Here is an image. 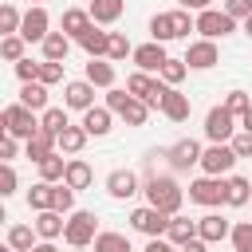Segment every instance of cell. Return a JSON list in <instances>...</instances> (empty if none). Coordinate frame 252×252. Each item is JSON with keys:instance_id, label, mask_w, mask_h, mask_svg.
Returning <instances> with one entry per match:
<instances>
[{"instance_id": "cell-39", "label": "cell", "mask_w": 252, "mask_h": 252, "mask_svg": "<svg viewBox=\"0 0 252 252\" xmlns=\"http://www.w3.org/2000/svg\"><path fill=\"white\" fill-rule=\"evenodd\" d=\"M51 209H59V213H71V209H75V189H71L67 181H59V185L51 189Z\"/></svg>"}, {"instance_id": "cell-21", "label": "cell", "mask_w": 252, "mask_h": 252, "mask_svg": "<svg viewBox=\"0 0 252 252\" xmlns=\"http://www.w3.org/2000/svg\"><path fill=\"white\" fill-rule=\"evenodd\" d=\"M122 8H126V0H91L87 16H91V24H114L122 16Z\"/></svg>"}, {"instance_id": "cell-29", "label": "cell", "mask_w": 252, "mask_h": 252, "mask_svg": "<svg viewBox=\"0 0 252 252\" xmlns=\"http://www.w3.org/2000/svg\"><path fill=\"white\" fill-rule=\"evenodd\" d=\"M35 240H39V236H35V224H12V228H8V244H12L16 252H32Z\"/></svg>"}, {"instance_id": "cell-45", "label": "cell", "mask_w": 252, "mask_h": 252, "mask_svg": "<svg viewBox=\"0 0 252 252\" xmlns=\"http://www.w3.org/2000/svg\"><path fill=\"white\" fill-rule=\"evenodd\" d=\"M16 189H20V177H16V169H12L8 161H0V201H4V197H12Z\"/></svg>"}, {"instance_id": "cell-12", "label": "cell", "mask_w": 252, "mask_h": 252, "mask_svg": "<svg viewBox=\"0 0 252 252\" xmlns=\"http://www.w3.org/2000/svg\"><path fill=\"white\" fill-rule=\"evenodd\" d=\"M106 193H110L114 201H130L134 193H142V189H138V173H130V169H110V173H106Z\"/></svg>"}, {"instance_id": "cell-14", "label": "cell", "mask_w": 252, "mask_h": 252, "mask_svg": "<svg viewBox=\"0 0 252 252\" xmlns=\"http://www.w3.org/2000/svg\"><path fill=\"white\" fill-rule=\"evenodd\" d=\"M158 110L169 118V122H185L189 118V94H181L177 87H165V94H161V102H158Z\"/></svg>"}, {"instance_id": "cell-40", "label": "cell", "mask_w": 252, "mask_h": 252, "mask_svg": "<svg viewBox=\"0 0 252 252\" xmlns=\"http://www.w3.org/2000/svg\"><path fill=\"white\" fill-rule=\"evenodd\" d=\"M169 28H173V39H185L193 32V20H189V8H177L169 12Z\"/></svg>"}, {"instance_id": "cell-56", "label": "cell", "mask_w": 252, "mask_h": 252, "mask_svg": "<svg viewBox=\"0 0 252 252\" xmlns=\"http://www.w3.org/2000/svg\"><path fill=\"white\" fill-rule=\"evenodd\" d=\"M4 220H8V213H4V205H0V224H4Z\"/></svg>"}, {"instance_id": "cell-22", "label": "cell", "mask_w": 252, "mask_h": 252, "mask_svg": "<svg viewBox=\"0 0 252 252\" xmlns=\"http://www.w3.org/2000/svg\"><path fill=\"white\" fill-rule=\"evenodd\" d=\"M87 138H91V134H87L83 126H71V122H67V126L55 134V146H59L63 154H79V150L87 146Z\"/></svg>"}, {"instance_id": "cell-28", "label": "cell", "mask_w": 252, "mask_h": 252, "mask_svg": "<svg viewBox=\"0 0 252 252\" xmlns=\"http://www.w3.org/2000/svg\"><path fill=\"white\" fill-rule=\"evenodd\" d=\"M24 142H28V158H32V161H39L43 154H51V150H55V134H51V130H43V126H39L32 138H24Z\"/></svg>"}, {"instance_id": "cell-20", "label": "cell", "mask_w": 252, "mask_h": 252, "mask_svg": "<svg viewBox=\"0 0 252 252\" xmlns=\"http://www.w3.org/2000/svg\"><path fill=\"white\" fill-rule=\"evenodd\" d=\"M193 236H197V220H189V217H177V213L165 220V240H169V244H189Z\"/></svg>"}, {"instance_id": "cell-30", "label": "cell", "mask_w": 252, "mask_h": 252, "mask_svg": "<svg viewBox=\"0 0 252 252\" xmlns=\"http://www.w3.org/2000/svg\"><path fill=\"white\" fill-rule=\"evenodd\" d=\"M87 28H91V16H87L83 8H67V12H63V35H75V39H79Z\"/></svg>"}, {"instance_id": "cell-25", "label": "cell", "mask_w": 252, "mask_h": 252, "mask_svg": "<svg viewBox=\"0 0 252 252\" xmlns=\"http://www.w3.org/2000/svg\"><path fill=\"white\" fill-rule=\"evenodd\" d=\"M87 83H94V87H114V67H110L102 55H91V63H87Z\"/></svg>"}, {"instance_id": "cell-26", "label": "cell", "mask_w": 252, "mask_h": 252, "mask_svg": "<svg viewBox=\"0 0 252 252\" xmlns=\"http://www.w3.org/2000/svg\"><path fill=\"white\" fill-rule=\"evenodd\" d=\"M39 43H43V59H59V63H63L67 51H71V39H67L63 32H47Z\"/></svg>"}, {"instance_id": "cell-50", "label": "cell", "mask_w": 252, "mask_h": 252, "mask_svg": "<svg viewBox=\"0 0 252 252\" xmlns=\"http://www.w3.org/2000/svg\"><path fill=\"white\" fill-rule=\"evenodd\" d=\"M224 12H228L232 20H244V16L252 12V0H224Z\"/></svg>"}, {"instance_id": "cell-27", "label": "cell", "mask_w": 252, "mask_h": 252, "mask_svg": "<svg viewBox=\"0 0 252 252\" xmlns=\"http://www.w3.org/2000/svg\"><path fill=\"white\" fill-rule=\"evenodd\" d=\"M20 102H24L28 110H43V106H47V87H43L39 79L24 83V87H20Z\"/></svg>"}, {"instance_id": "cell-38", "label": "cell", "mask_w": 252, "mask_h": 252, "mask_svg": "<svg viewBox=\"0 0 252 252\" xmlns=\"http://www.w3.org/2000/svg\"><path fill=\"white\" fill-rule=\"evenodd\" d=\"M158 71H161V83L177 87V83L185 79V71H189V67H185V59H169V55H165V63H161Z\"/></svg>"}, {"instance_id": "cell-34", "label": "cell", "mask_w": 252, "mask_h": 252, "mask_svg": "<svg viewBox=\"0 0 252 252\" xmlns=\"http://www.w3.org/2000/svg\"><path fill=\"white\" fill-rule=\"evenodd\" d=\"M51 189H55V181H43V177H39V181L28 189V205H32L35 213H39V209H51Z\"/></svg>"}, {"instance_id": "cell-3", "label": "cell", "mask_w": 252, "mask_h": 252, "mask_svg": "<svg viewBox=\"0 0 252 252\" xmlns=\"http://www.w3.org/2000/svg\"><path fill=\"white\" fill-rule=\"evenodd\" d=\"M94 232H98V217L87 213V209H79V213H71V217L63 220V240H67L71 248H87V244L94 240Z\"/></svg>"}, {"instance_id": "cell-18", "label": "cell", "mask_w": 252, "mask_h": 252, "mask_svg": "<svg viewBox=\"0 0 252 252\" xmlns=\"http://www.w3.org/2000/svg\"><path fill=\"white\" fill-rule=\"evenodd\" d=\"M228 228H232V224H228L224 217H217V213H205V217L197 220V236H201L205 244H217V240H224V236H228Z\"/></svg>"}, {"instance_id": "cell-53", "label": "cell", "mask_w": 252, "mask_h": 252, "mask_svg": "<svg viewBox=\"0 0 252 252\" xmlns=\"http://www.w3.org/2000/svg\"><path fill=\"white\" fill-rule=\"evenodd\" d=\"M240 126H244V130H248V134H252V106H248V110H244V114H240Z\"/></svg>"}, {"instance_id": "cell-32", "label": "cell", "mask_w": 252, "mask_h": 252, "mask_svg": "<svg viewBox=\"0 0 252 252\" xmlns=\"http://www.w3.org/2000/svg\"><path fill=\"white\" fill-rule=\"evenodd\" d=\"M94 252H130V240L122 232H94Z\"/></svg>"}, {"instance_id": "cell-16", "label": "cell", "mask_w": 252, "mask_h": 252, "mask_svg": "<svg viewBox=\"0 0 252 252\" xmlns=\"http://www.w3.org/2000/svg\"><path fill=\"white\" fill-rule=\"evenodd\" d=\"M91 102H94V83H87V79L67 83V91H63V106H71V110H87Z\"/></svg>"}, {"instance_id": "cell-33", "label": "cell", "mask_w": 252, "mask_h": 252, "mask_svg": "<svg viewBox=\"0 0 252 252\" xmlns=\"http://www.w3.org/2000/svg\"><path fill=\"white\" fill-rule=\"evenodd\" d=\"M35 165H39V177H43V181H63V165H67V161H63L55 150H51V154H43Z\"/></svg>"}, {"instance_id": "cell-42", "label": "cell", "mask_w": 252, "mask_h": 252, "mask_svg": "<svg viewBox=\"0 0 252 252\" xmlns=\"http://www.w3.org/2000/svg\"><path fill=\"white\" fill-rule=\"evenodd\" d=\"M130 55V39L122 32H110L106 35V59H126Z\"/></svg>"}, {"instance_id": "cell-44", "label": "cell", "mask_w": 252, "mask_h": 252, "mask_svg": "<svg viewBox=\"0 0 252 252\" xmlns=\"http://www.w3.org/2000/svg\"><path fill=\"white\" fill-rule=\"evenodd\" d=\"M35 79H39L43 87L59 83V79H63V63H59V59H43V63H39V75H35Z\"/></svg>"}, {"instance_id": "cell-47", "label": "cell", "mask_w": 252, "mask_h": 252, "mask_svg": "<svg viewBox=\"0 0 252 252\" xmlns=\"http://www.w3.org/2000/svg\"><path fill=\"white\" fill-rule=\"evenodd\" d=\"M20 28V12L12 4H0V35H12Z\"/></svg>"}, {"instance_id": "cell-17", "label": "cell", "mask_w": 252, "mask_h": 252, "mask_svg": "<svg viewBox=\"0 0 252 252\" xmlns=\"http://www.w3.org/2000/svg\"><path fill=\"white\" fill-rule=\"evenodd\" d=\"M83 130L91 134V138H102V134H110V106H87L83 110Z\"/></svg>"}, {"instance_id": "cell-5", "label": "cell", "mask_w": 252, "mask_h": 252, "mask_svg": "<svg viewBox=\"0 0 252 252\" xmlns=\"http://www.w3.org/2000/svg\"><path fill=\"white\" fill-rule=\"evenodd\" d=\"M232 24H236V20H232V16L224 12V8L217 12L213 4H209V8H201V12H197V20H193V28H197V32L205 35V39H217V35H228V32H232Z\"/></svg>"}, {"instance_id": "cell-4", "label": "cell", "mask_w": 252, "mask_h": 252, "mask_svg": "<svg viewBox=\"0 0 252 252\" xmlns=\"http://www.w3.org/2000/svg\"><path fill=\"white\" fill-rule=\"evenodd\" d=\"M236 161H240V158L232 154V146H228V142H213V146H209V150H201V158H197V165H201L205 173H213V177H224Z\"/></svg>"}, {"instance_id": "cell-7", "label": "cell", "mask_w": 252, "mask_h": 252, "mask_svg": "<svg viewBox=\"0 0 252 252\" xmlns=\"http://www.w3.org/2000/svg\"><path fill=\"white\" fill-rule=\"evenodd\" d=\"M4 122H8V134H12V138H32V134L39 130L35 110H28L24 102H12V106L4 110Z\"/></svg>"}, {"instance_id": "cell-23", "label": "cell", "mask_w": 252, "mask_h": 252, "mask_svg": "<svg viewBox=\"0 0 252 252\" xmlns=\"http://www.w3.org/2000/svg\"><path fill=\"white\" fill-rule=\"evenodd\" d=\"M63 181H67L71 189H87V185L94 181V173H91V165H87L83 158H71V161L63 165Z\"/></svg>"}, {"instance_id": "cell-49", "label": "cell", "mask_w": 252, "mask_h": 252, "mask_svg": "<svg viewBox=\"0 0 252 252\" xmlns=\"http://www.w3.org/2000/svg\"><path fill=\"white\" fill-rule=\"evenodd\" d=\"M16 75H20V83H32L35 75H39V63H32V59H16Z\"/></svg>"}, {"instance_id": "cell-13", "label": "cell", "mask_w": 252, "mask_h": 252, "mask_svg": "<svg viewBox=\"0 0 252 252\" xmlns=\"http://www.w3.org/2000/svg\"><path fill=\"white\" fill-rule=\"evenodd\" d=\"M213 63H220V51H217V43H213V39H197V43H189V51H185V67L209 71Z\"/></svg>"}, {"instance_id": "cell-52", "label": "cell", "mask_w": 252, "mask_h": 252, "mask_svg": "<svg viewBox=\"0 0 252 252\" xmlns=\"http://www.w3.org/2000/svg\"><path fill=\"white\" fill-rule=\"evenodd\" d=\"M177 4H181V8H189V12H201V8H209L213 0H177Z\"/></svg>"}, {"instance_id": "cell-41", "label": "cell", "mask_w": 252, "mask_h": 252, "mask_svg": "<svg viewBox=\"0 0 252 252\" xmlns=\"http://www.w3.org/2000/svg\"><path fill=\"white\" fill-rule=\"evenodd\" d=\"M0 55L16 63V59L24 55V35H20V32H12V35H0Z\"/></svg>"}, {"instance_id": "cell-51", "label": "cell", "mask_w": 252, "mask_h": 252, "mask_svg": "<svg viewBox=\"0 0 252 252\" xmlns=\"http://www.w3.org/2000/svg\"><path fill=\"white\" fill-rule=\"evenodd\" d=\"M12 158H16V138L4 134V138H0V161H12Z\"/></svg>"}, {"instance_id": "cell-57", "label": "cell", "mask_w": 252, "mask_h": 252, "mask_svg": "<svg viewBox=\"0 0 252 252\" xmlns=\"http://www.w3.org/2000/svg\"><path fill=\"white\" fill-rule=\"evenodd\" d=\"M32 4H43V0H32Z\"/></svg>"}, {"instance_id": "cell-8", "label": "cell", "mask_w": 252, "mask_h": 252, "mask_svg": "<svg viewBox=\"0 0 252 252\" xmlns=\"http://www.w3.org/2000/svg\"><path fill=\"white\" fill-rule=\"evenodd\" d=\"M47 28H51V20H47V12H43V4H32L24 16H20V35H24V43H39L43 35H47Z\"/></svg>"}, {"instance_id": "cell-46", "label": "cell", "mask_w": 252, "mask_h": 252, "mask_svg": "<svg viewBox=\"0 0 252 252\" xmlns=\"http://www.w3.org/2000/svg\"><path fill=\"white\" fill-rule=\"evenodd\" d=\"M248 106H252V98H248L244 91H228V98H224V110H228V114H236V118H240Z\"/></svg>"}, {"instance_id": "cell-1", "label": "cell", "mask_w": 252, "mask_h": 252, "mask_svg": "<svg viewBox=\"0 0 252 252\" xmlns=\"http://www.w3.org/2000/svg\"><path fill=\"white\" fill-rule=\"evenodd\" d=\"M106 106H110V114H118L126 126H146V118H150V106H146L142 98H134L130 91H118V87H106Z\"/></svg>"}, {"instance_id": "cell-54", "label": "cell", "mask_w": 252, "mask_h": 252, "mask_svg": "<svg viewBox=\"0 0 252 252\" xmlns=\"http://www.w3.org/2000/svg\"><path fill=\"white\" fill-rule=\"evenodd\" d=\"M244 32H248V35H252V12H248V16H244Z\"/></svg>"}, {"instance_id": "cell-35", "label": "cell", "mask_w": 252, "mask_h": 252, "mask_svg": "<svg viewBox=\"0 0 252 252\" xmlns=\"http://www.w3.org/2000/svg\"><path fill=\"white\" fill-rule=\"evenodd\" d=\"M126 91L134 94V98H150V91H154V79H150V71H134L130 79H126Z\"/></svg>"}, {"instance_id": "cell-58", "label": "cell", "mask_w": 252, "mask_h": 252, "mask_svg": "<svg viewBox=\"0 0 252 252\" xmlns=\"http://www.w3.org/2000/svg\"><path fill=\"white\" fill-rule=\"evenodd\" d=\"M248 201H252V197H248Z\"/></svg>"}, {"instance_id": "cell-36", "label": "cell", "mask_w": 252, "mask_h": 252, "mask_svg": "<svg viewBox=\"0 0 252 252\" xmlns=\"http://www.w3.org/2000/svg\"><path fill=\"white\" fill-rule=\"evenodd\" d=\"M39 126L51 130V134H59V130L67 126V110H63V106H43V110H39Z\"/></svg>"}, {"instance_id": "cell-15", "label": "cell", "mask_w": 252, "mask_h": 252, "mask_svg": "<svg viewBox=\"0 0 252 252\" xmlns=\"http://www.w3.org/2000/svg\"><path fill=\"white\" fill-rule=\"evenodd\" d=\"M130 55H134L138 71H158V67L165 63V47H161L158 39H150V43H142V47H130Z\"/></svg>"}, {"instance_id": "cell-19", "label": "cell", "mask_w": 252, "mask_h": 252, "mask_svg": "<svg viewBox=\"0 0 252 252\" xmlns=\"http://www.w3.org/2000/svg\"><path fill=\"white\" fill-rule=\"evenodd\" d=\"M35 236H39V240L63 236V213H59V209H39V217H35Z\"/></svg>"}, {"instance_id": "cell-55", "label": "cell", "mask_w": 252, "mask_h": 252, "mask_svg": "<svg viewBox=\"0 0 252 252\" xmlns=\"http://www.w3.org/2000/svg\"><path fill=\"white\" fill-rule=\"evenodd\" d=\"M8 134V122H4V110H0V138Z\"/></svg>"}, {"instance_id": "cell-9", "label": "cell", "mask_w": 252, "mask_h": 252, "mask_svg": "<svg viewBox=\"0 0 252 252\" xmlns=\"http://www.w3.org/2000/svg\"><path fill=\"white\" fill-rule=\"evenodd\" d=\"M232 130H236V114H228L224 106H213L205 114V138L209 142H228Z\"/></svg>"}, {"instance_id": "cell-10", "label": "cell", "mask_w": 252, "mask_h": 252, "mask_svg": "<svg viewBox=\"0 0 252 252\" xmlns=\"http://www.w3.org/2000/svg\"><path fill=\"white\" fill-rule=\"evenodd\" d=\"M165 213L161 209H154V205H142V209H134L130 213V224L138 228V232H146V236H165Z\"/></svg>"}, {"instance_id": "cell-11", "label": "cell", "mask_w": 252, "mask_h": 252, "mask_svg": "<svg viewBox=\"0 0 252 252\" xmlns=\"http://www.w3.org/2000/svg\"><path fill=\"white\" fill-rule=\"evenodd\" d=\"M165 158H169V165H173L177 173H185V169H193V165H197L201 146H197L193 138H181V142H173V146L165 150Z\"/></svg>"}, {"instance_id": "cell-31", "label": "cell", "mask_w": 252, "mask_h": 252, "mask_svg": "<svg viewBox=\"0 0 252 252\" xmlns=\"http://www.w3.org/2000/svg\"><path fill=\"white\" fill-rule=\"evenodd\" d=\"M106 35H110V32H98V28L91 24V28L79 35V47H83L87 55H106Z\"/></svg>"}, {"instance_id": "cell-43", "label": "cell", "mask_w": 252, "mask_h": 252, "mask_svg": "<svg viewBox=\"0 0 252 252\" xmlns=\"http://www.w3.org/2000/svg\"><path fill=\"white\" fill-rule=\"evenodd\" d=\"M150 35H154L158 43H165V39H173V28H169V12H158V16L150 20Z\"/></svg>"}, {"instance_id": "cell-48", "label": "cell", "mask_w": 252, "mask_h": 252, "mask_svg": "<svg viewBox=\"0 0 252 252\" xmlns=\"http://www.w3.org/2000/svg\"><path fill=\"white\" fill-rule=\"evenodd\" d=\"M228 146H232V154L236 158H252V134L244 130V134H232L228 138Z\"/></svg>"}, {"instance_id": "cell-6", "label": "cell", "mask_w": 252, "mask_h": 252, "mask_svg": "<svg viewBox=\"0 0 252 252\" xmlns=\"http://www.w3.org/2000/svg\"><path fill=\"white\" fill-rule=\"evenodd\" d=\"M189 201H193V205H205V209L224 205V177H213V173L197 177V181L189 185Z\"/></svg>"}, {"instance_id": "cell-2", "label": "cell", "mask_w": 252, "mask_h": 252, "mask_svg": "<svg viewBox=\"0 0 252 252\" xmlns=\"http://www.w3.org/2000/svg\"><path fill=\"white\" fill-rule=\"evenodd\" d=\"M142 193H146V201H150L154 209H161L165 217H173V213L181 209V201H185V193H181V185H177L173 177H150Z\"/></svg>"}, {"instance_id": "cell-37", "label": "cell", "mask_w": 252, "mask_h": 252, "mask_svg": "<svg viewBox=\"0 0 252 252\" xmlns=\"http://www.w3.org/2000/svg\"><path fill=\"white\" fill-rule=\"evenodd\" d=\"M228 240H232V248H236V252H252V220L232 224V228H228Z\"/></svg>"}, {"instance_id": "cell-24", "label": "cell", "mask_w": 252, "mask_h": 252, "mask_svg": "<svg viewBox=\"0 0 252 252\" xmlns=\"http://www.w3.org/2000/svg\"><path fill=\"white\" fill-rule=\"evenodd\" d=\"M248 197H252V181L248 177H228L224 181V205L240 209V205H248Z\"/></svg>"}]
</instances>
